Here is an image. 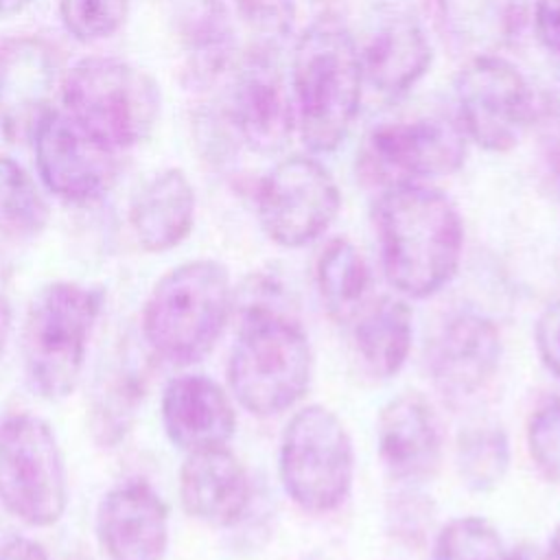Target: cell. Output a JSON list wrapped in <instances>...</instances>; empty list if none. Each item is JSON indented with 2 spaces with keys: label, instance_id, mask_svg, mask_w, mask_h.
Listing matches in <instances>:
<instances>
[{
  "label": "cell",
  "instance_id": "obj_1",
  "mask_svg": "<svg viewBox=\"0 0 560 560\" xmlns=\"http://www.w3.org/2000/svg\"><path fill=\"white\" fill-rule=\"evenodd\" d=\"M376 234L385 278L402 298H431L459 269L462 217L433 186L422 182L385 186L376 201Z\"/></svg>",
  "mask_w": 560,
  "mask_h": 560
},
{
  "label": "cell",
  "instance_id": "obj_2",
  "mask_svg": "<svg viewBox=\"0 0 560 560\" xmlns=\"http://www.w3.org/2000/svg\"><path fill=\"white\" fill-rule=\"evenodd\" d=\"M361 85L350 28L337 15H319L298 37L291 63L295 118L311 151L330 153L343 142L361 105Z\"/></svg>",
  "mask_w": 560,
  "mask_h": 560
},
{
  "label": "cell",
  "instance_id": "obj_3",
  "mask_svg": "<svg viewBox=\"0 0 560 560\" xmlns=\"http://www.w3.org/2000/svg\"><path fill=\"white\" fill-rule=\"evenodd\" d=\"M238 330L228 359L236 402L258 418L293 407L313 378V350L291 311L236 306Z\"/></svg>",
  "mask_w": 560,
  "mask_h": 560
},
{
  "label": "cell",
  "instance_id": "obj_4",
  "mask_svg": "<svg viewBox=\"0 0 560 560\" xmlns=\"http://www.w3.org/2000/svg\"><path fill=\"white\" fill-rule=\"evenodd\" d=\"M228 267L197 258L173 267L151 289L140 319L149 352L171 365H192L212 352L232 313Z\"/></svg>",
  "mask_w": 560,
  "mask_h": 560
},
{
  "label": "cell",
  "instance_id": "obj_5",
  "mask_svg": "<svg viewBox=\"0 0 560 560\" xmlns=\"http://www.w3.org/2000/svg\"><path fill=\"white\" fill-rule=\"evenodd\" d=\"M103 300V289L70 280L48 282L31 298L22 361L26 383L39 398L61 400L79 385Z\"/></svg>",
  "mask_w": 560,
  "mask_h": 560
},
{
  "label": "cell",
  "instance_id": "obj_6",
  "mask_svg": "<svg viewBox=\"0 0 560 560\" xmlns=\"http://www.w3.org/2000/svg\"><path fill=\"white\" fill-rule=\"evenodd\" d=\"M66 114L109 149L151 136L160 116V88L140 68L114 57H85L61 81Z\"/></svg>",
  "mask_w": 560,
  "mask_h": 560
},
{
  "label": "cell",
  "instance_id": "obj_7",
  "mask_svg": "<svg viewBox=\"0 0 560 560\" xmlns=\"http://www.w3.org/2000/svg\"><path fill=\"white\" fill-rule=\"evenodd\" d=\"M278 472L300 510L328 514L341 508L354 481V446L341 418L324 405L295 411L282 431Z\"/></svg>",
  "mask_w": 560,
  "mask_h": 560
},
{
  "label": "cell",
  "instance_id": "obj_8",
  "mask_svg": "<svg viewBox=\"0 0 560 560\" xmlns=\"http://www.w3.org/2000/svg\"><path fill=\"white\" fill-rule=\"evenodd\" d=\"M0 503L31 527H50L66 512L63 453L39 416L20 411L0 420Z\"/></svg>",
  "mask_w": 560,
  "mask_h": 560
},
{
  "label": "cell",
  "instance_id": "obj_9",
  "mask_svg": "<svg viewBox=\"0 0 560 560\" xmlns=\"http://www.w3.org/2000/svg\"><path fill=\"white\" fill-rule=\"evenodd\" d=\"M341 192L330 171L315 158L278 162L258 184L256 212L265 234L282 247H304L337 219Z\"/></svg>",
  "mask_w": 560,
  "mask_h": 560
},
{
  "label": "cell",
  "instance_id": "obj_10",
  "mask_svg": "<svg viewBox=\"0 0 560 560\" xmlns=\"http://www.w3.org/2000/svg\"><path fill=\"white\" fill-rule=\"evenodd\" d=\"M455 96L464 133L486 151H510L532 120L527 81L499 55L466 59L455 77Z\"/></svg>",
  "mask_w": 560,
  "mask_h": 560
},
{
  "label": "cell",
  "instance_id": "obj_11",
  "mask_svg": "<svg viewBox=\"0 0 560 560\" xmlns=\"http://www.w3.org/2000/svg\"><path fill=\"white\" fill-rule=\"evenodd\" d=\"M31 138L37 173L59 199L90 203L112 188L118 173L116 151L90 136L68 114L50 109Z\"/></svg>",
  "mask_w": 560,
  "mask_h": 560
},
{
  "label": "cell",
  "instance_id": "obj_12",
  "mask_svg": "<svg viewBox=\"0 0 560 560\" xmlns=\"http://www.w3.org/2000/svg\"><path fill=\"white\" fill-rule=\"evenodd\" d=\"M466 133L446 116H418L376 127L368 138V162L387 186L446 177L462 168Z\"/></svg>",
  "mask_w": 560,
  "mask_h": 560
},
{
  "label": "cell",
  "instance_id": "obj_13",
  "mask_svg": "<svg viewBox=\"0 0 560 560\" xmlns=\"http://www.w3.org/2000/svg\"><path fill=\"white\" fill-rule=\"evenodd\" d=\"M228 118L256 153H278L291 140L298 125L295 103L269 46L252 50L241 61L228 98Z\"/></svg>",
  "mask_w": 560,
  "mask_h": 560
},
{
  "label": "cell",
  "instance_id": "obj_14",
  "mask_svg": "<svg viewBox=\"0 0 560 560\" xmlns=\"http://www.w3.org/2000/svg\"><path fill=\"white\" fill-rule=\"evenodd\" d=\"M59 85L61 57L52 44L35 35L0 42V122L9 140L33 136Z\"/></svg>",
  "mask_w": 560,
  "mask_h": 560
},
{
  "label": "cell",
  "instance_id": "obj_15",
  "mask_svg": "<svg viewBox=\"0 0 560 560\" xmlns=\"http://www.w3.org/2000/svg\"><path fill=\"white\" fill-rule=\"evenodd\" d=\"M501 363L497 324L475 308L451 313L429 343L433 385L448 398H468L486 387Z\"/></svg>",
  "mask_w": 560,
  "mask_h": 560
},
{
  "label": "cell",
  "instance_id": "obj_16",
  "mask_svg": "<svg viewBox=\"0 0 560 560\" xmlns=\"http://www.w3.org/2000/svg\"><path fill=\"white\" fill-rule=\"evenodd\" d=\"M96 532L109 560H164L168 508L147 481L129 479L101 499Z\"/></svg>",
  "mask_w": 560,
  "mask_h": 560
},
{
  "label": "cell",
  "instance_id": "obj_17",
  "mask_svg": "<svg viewBox=\"0 0 560 560\" xmlns=\"http://www.w3.org/2000/svg\"><path fill=\"white\" fill-rule=\"evenodd\" d=\"M376 446L389 477L407 483L429 479L442 455L433 405L420 392H402L387 400L376 420Z\"/></svg>",
  "mask_w": 560,
  "mask_h": 560
},
{
  "label": "cell",
  "instance_id": "obj_18",
  "mask_svg": "<svg viewBox=\"0 0 560 560\" xmlns=\"http://www.w3.org/2000/svg\"><path fill=\"white\" fill-rule=\"evenodd\" d=\"M363 79L387 96H400L429 70L433 52L422 24L400 7L383 9L359 48Z\"/></svg>",
  "mask_w": 560,
  "mask_h": 560
},
{
  "label": "cell",
  "instance_id": "obj_19",
  "mask_svg": "<svg viewBox=\"0 0 560 560\" xmlns=\"http://www.w3.org/2000/svg\"><path fill=\"white\" fill-rule=\"evenodd\" d=\"M162 427L184 453L228 446L236 431V411L214 378L179 374L162 392Z\"/></svg>",
  "mask_w": 560,
  "mask_h": 560
},
{
  "label": "cell",
  "instance_id": "obj_20",
  "mask_svg": "<svg viewBox=\"0 0 560 560\" xmlns=\"http://www.w3.org/2000/svg\"><path fill=\"white\" fill-rule=\"evenodd\" d=\"M179 501L195 521L232 527L252 501L247 470L228 446L186 453L179 468Z\"/></svg>",
  "mask_w": 560,
  "mask_h": 560
},
{
  "label": "cell",
  "instance_id": "obj_21",
  "mask_svg": "<svg viewBox=\"0 0 560 560\" xmlns=\"http://www.w3.org/2000/svg\"><path fill=\"white\" fill-rule=\"evenodd\" d=\"M448 48L464 59L499 55L523 33L529 0H431Z\"/></svg>",
  "mask_w": 560,
  "mask_h": 560
},
{
  "label": "cell",
  "instance_id": "obj_22",
  "mask_svg": "<svg viewBox=\"0 0 560 560\" xmlns=\"http://www.w3.org/2000/svg\"><path fill=\"white\" fill-rule=\"evenodd\" d=\"M177 42L186 81L212 85L234 61L236 28L223 0H186L177 11Z\"/></svg>",
  "mask_w": 560,
  "mask_h": 560
},
{
  "label": "cell",
  "instance_id": "obj_23",
  "mask_svg": "<svg viewBox=\"0 0 560 560\" xmlns=\"http://www.w3.org/2000/svg\"><path fill=\"white\" fill-rule=\"evenodd\" d=\"M195 190L182 168H166L133 197L129 223L142 249L160 254L177 247L192 230Z\"/></svg>",
  "mask_w": 560,
  "mask_h": 560
},
{
  "label": "cell",
  "instance_id": "obj_24",
  "mask_svg": "<svg viewBox=\"0 0 560 560\" xmlns=\"http://www.w3.org/2000/svg\"><path fill=\"white\" fill-rule=\"evenodd\" d=\"M413 313L405 298L381 295L354 319V343L365 368L378 378L396 376L411 352Z\"/></svg>",
  "mask_w": 560,
  "mask_h": 560
},
{
  "label": "cell",
  "instance_id": "obj_25",
  "mask_svg": "<svg viewBox=\"0 0 560 560\" xmlns=\"http://www.w3.org/2000/svg\"><path fill=\"white\" fill-rule=\"evenodd\" d=\"M315 278L328 315L339 324L354 322L370 289V267L357 245L341 236L328 241L317 258Z\"/></svg>",
  "mask_w": 560,
  "mask_h": 560
},
{
  "label": "cell",
  "instance_id": "obj_26",
  "mask_svg": "<svg viewBox=\"0 0 560 560\" xmlns=\"http://www.w3.org/2000/svg\"><path fill=\"white\" fill-rule=\"evenodd\" d=\"M510 455V438L497 422L470 424L457 435L455 466L470 492L483 494L499 488L508 475Z\"/></svg>",
  "mask_w": 560,
  "mask_h": 560
},
{
  "label": "cell",
  "instance_id": "obj_27",
  "mask_svg": "<svg viewBox=\"0 0 560 560\" xmlns=\"http://www.w3.org/2000/svg\"><path fill=\"white\" fill-rule=\"evenodd\" d=\"M50 210L33 177L11 158L0 155V234L13 241L37 236Z\"/></svg>",
  "mask_w": 560,
  "mask_h": 560
},
{
  "label": "cell",
  "instance_id": "obj_28",
  "mask_svg": "<svg viewBox=\"0 0 560 560\" xmlns=\"http://www.w3.org/2000/svg\"><path fill=\"white\" fill-rule=\"evenodd\" d=\"M142 396V372L129 361L118 359L103 376V387L94 394L92 429L103 444H116L131 424Z\"/></svg>",
  "mask_w": 560,
  "mask_h": 560
},
{
  "label": "cell",
  "instance_id": "obj_29",
  "mask_svg": "<svg viewBox=\"0 0 560 560\" xmlns=\"http://www.w3.org/2000/svg\"><path fill=\"white\" fill-rule=\"evenodd\" d=\"M433 560H508V549L488 521L459 516L440 529Z\"/></svg>",
  "mask_w": 560,
  "mask_h": 560
},
{
  "label": "cell",
  "instance_id": "obj_30",
  "mask_svg": "<svg viewBox=\"0 0 560 560\" xmlns=\"http://www.w3.org/2000/svg\"><path fill=\"white\" fill-rule=\"evenodd\" d=\"M525 438L536 470L547 481L560 483V396H547L534 407Z\"/></svg>",
  "mask_w": 560,
  "mask_h": 560
},
{
  "label": "cell",
  "instance_id": "obj_31",
  "mask_svg": "<svg viewBox=\"0 0 560 560\" xmlns=\"http://www.w3.org/2000/svg\"><path fill=\"white\" fill-rule=\"evenodd\" d=\"M129 11V0H59L63 26L79 42H96L114 35Z\"/></svg>",
  "mask_w": 560,
  "mask_h": 560
},
{
  "label": "cell",
  "instance_id": "obj_32",
  "mask_svg": "<svg viewBox=\"0 0 560 560\" xmlns=\"http://www.w3.org/2000/svg\"><path fill=\"white\" fill-rule=\"evenodd\" d=\"M243 22L265 39V46L287 39L295 24L293 0H232Z\"/></svg>",
  "mask_w": 560,
  "mask_h": 560
},
{
  "label": "cell",
  "instance_id": "obj_33",
  "mask_svg": "<svg viewBox=\"0 0 560 560\" xmlns=\"http://www.w3.org/2000/svg\"><path fill=\"white\" fill-rule=\"evenodd\" d=\"M534 339L542 365L560 378V298L549 302L538 315Z\"/></svg>",
  "mask_w": 560,
  "mask_h": 560
},
{
  "label": "cell",
  "instance_id": "obj_34",
  "mask_svg": "<svg viewBox=\"0 0 560 560\" xmlns=\"http://www.w3.org/2000/svg\"><path fill=\"white\" fill-rule=\"evenodd\" d=\"M400 499L402 501L394 505L389 521L394 525L396 536L413 542L416 538H422L427 525H431V501H424V497H418L416 492H407Z\"/></svg>",
  "mask_w": 560,
  "mask_h": 560
},
{
  "label": "cell",
  "instance_id": "obj_35",
  "mask_svg": "<svg viewBox=\"0 0 560 560\" xmlns=\"http://www.w3.org/2000/svg\"><path fill=\"white\" fill-rule=\"evenodd\" d=\"M542 173L553 195L560 197V118L549 116L540 131Z\"/></svg>",
  "mask_w": 560,
  "mask_h": 560
},
{
  "label": "cell",
  "instance_id": "obj_36",
  "mask_svg": "<svg viewBox=\"0 0 560 560\" xmlns=\"http://www.w3.org/2000/svg\"><path fill=\"white\" fill-rule=\"evenodd\" d=\"M534 28L542 46L560 55V0L534 2Z\"/></svg>",
  "mask_w": 560,
  "mask_h": 560
},
{
  "label": "cell",
  "instance_id": "obj_37",
  "mask_svg": "<svg viewBox=\"0 0 560 560\" xmlns=\"http://www.w3.org/2000/svg\"><path fill=\"white\" fill-rule=\"evenodd\" d=\"M0 560H50L46 549L26 536H13L0 545Z\"/></svg>",
  "mask_w": 560,
  "mask_h": 560
},
{
  "label": "cell",
  "instance_id": "obj_38",
  "mask_svg": "<svg viewBox=\"0 0 560 560\" xmlns=\"http://www.w3.org/2000/svg\"><path fill=\"white\" fill-rule=\"evenodd\" d=\"M508 560H553L549 549H540L538 545H532V542H523L514 549L508 551Z\"/></svg>",
  "mask_w": 560,
  "mask_h": 560
},
{
  "label": "cell",
  "instance_id": "obj_39",
  "mask_svg": "<svg viewBox=\"0 0 560 560\" xmlns=\"http://www.w3.org/2000/svg\"><path fill=\"white\" fill-rule=\"evenodd\" d=\"M9 330H11V304H9L4 289L0 287V357H2L7 339H9Z\"/></svg>",
  "mask_w": 560,
  "mask_h": 560
},
{
  "label": "cell",
  "instance_id": "obj_40",
  "mask_svg": "<svg viewBox=\"0 0 560 560\" xmlns=\"http://www.w3.org/2000/svg\"><path fill=\"white\" fill-rule=\"evenodd\" d=\"M31 0H0V18L22 11Z\"/></svg>",
  "mask_w": 560,
  "mask_h": 560
},
{
  "label": "cell",
  "instance_id": "obj_41",
  "mask_svg": "<svg viewBox=\"0 0 560 560\" xmlns=\"http://www.w3.org/2000/svg\"><path fill=\"white\" fill-rule=\"evenodd\" d=\"M549 553L553 560H560V523L553 527V534L549 540Z\"/></svg>",
  "mask_w": 560,
  "mask_h": 560
}]
</instances>
